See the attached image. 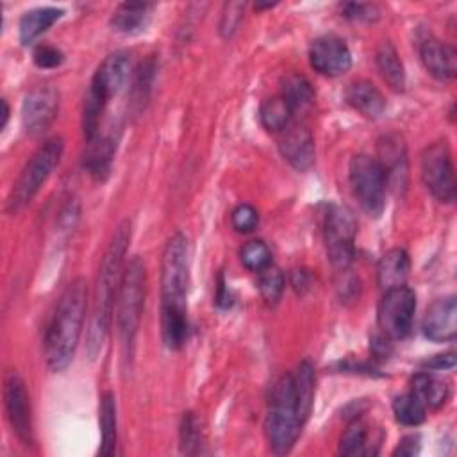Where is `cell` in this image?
Returning a JSON list of instances; mask_svg holds the SVG:
<instances>
[{
    "instance_id": "4316f807",
    "label": "cell",
    "mask_w": 457,
    "mask_h": 457,
    "mask_svg": "<svg viewBox=\"0 0 457 457\" xmlns=\"http://www.w3.org/2000/svg\"><path fill=\"white\" fill-rule=\"evenodd\" d=\"M411 391L423 402L427 409H437L441 407L450 395V387L441 378L430 375V373H418L412 378Z\"/></svg>"
},
{
    "instance_id": "60d3db41",
    "label": "cell",
    "mask_w": 457,
    "mask_h": 457,
    "mask_svg": "<svg viewBox=\"0 0 457 457\" xmlns=\"http://www.w3.org/2000/svg\"><path fill=\"white\" fill-rule=\"evenodd\" d=\"M421 366L427 370H452L455 366V353L445 352V353L434 355V357L423 361Z\"/></svg>"
},
{
    "instance_id": "7402d4cb",
    "label": "cell",
    "mask_w": 457,
    "mask_h": 457,
    "mask_svg": "<svg viewBox=\"0 0 457 457\" xmlns=\"http://www.w3.org/2000/svg\"><path fill=\"white\" fill-rule=\"evenodd\" d=\"M152 9H154V4H148V2L120 4L112 11L111 27L121 34H137L146 27Z\"/></svg>"
},
{
    "instance_id": "d590c367",
    "label": "cell",
    "mask_w": 457,
    "mask_h": 457,
    "mask_svg": "<svg viewBox=\"0 0 457 457\" xmlns=\"http://www.w3.org/2000/svg\"><path fill=\"white\" fill-rule=\"evenodd\" d=\"M245 2H227L221 9V16H220V34L223 37H230L241 25L243 21V14H245Z\"/></svg>"
},
{
    "instance_id": "277c9868",
    "label": "cell",
    "mask_w": 457,
    "mask_h": 457,
    "mask_svg": "<svg viewBox=\"0 0 457 457\" xmlns=\"http://www.w3.org/2000/svg\"><path fill=\"white\" fill-rule=\"evenodd\" d=\"M303 420L298 411L293 373H284L271 389L270 407L264 420V432L270 443V448L282 455L287 453L303 427Z\"/></svg>"
},
{
    "instance_id": "e0dca14e",
    "label": "cell",
    "mask_w": 457,
    "mask_h": 457,
    "mask_svg": "<svg viewBox=\"0 0 457 457\" xmlns=\"http://www.w3.org/2000/svg\"><path fill=\"white\" fill-rule=\"evenodd\" d=\"M378 164L384 170L387 186L395 189L405 187L407 182V150L398 134H386L378 139Z\"/></svg>"
},
{
    "instance_id": "b9f144b4",
    "label": "cell",
    "mask_w": 457,
    "mask_h": 457,
    "mask_svg": "<svg viewBox=\"0 0 457 457\" xmlns=\"http://www.w3.org/2000/svg\"><path fill=\"white\" fill-rule=\"evenodd\" d=\"M371 353L377 359H387L391 353V345H389V337L386 334L382 336H373L371 337V345H370Z\"/></svg>"
},
{
    "instance_id": "1f68e13d",
    "label": "cell",
    "mask_w": 457,
    "mask_h": 457,
    "mask_svg": "<svg viewBox=\"0 0 457 457\" xmlns=\"http://www.w3.org/2000/svg\"><path fill=\"white\" fill-rule=\"evenodd\" d=\"M393 412L396 421L405 427H418L427 418V407L412 391L395 396Z\"/></svg>"
},
{
    "instance_id": "9c48e42d",
    "label": "cell",
    "mask_w": 457,
    "mask_h": 457,
    "mask_svg": "<svg viewBox=\"0 0 457 457\" xmlns=\"http://www.w3.org/2000/svg\"><path fill=\"white\" fill-rule=\"evenodd\" d=\"M421 179L436 200L443 204H452L455 200V171L446 141H436L423 150Z\"/></svg>"
},
{
    "instance_id": "8d00e7d4",
    "label": "cell",
    "mask_w": 457,
    "mask_h": 457,
    "mask_svg": "<svg viewBox=\"0 0 457 457\" xmlns=\"http://www.w3.org/2000/svg\"><path fill=\"white\" fill-rule=\"evenodd\" d=\"M230 223L237 232H252L259 223V212L250 204H239L230 214Z\"/></svg>"
},
{
    "instance_id": "f546056e",
    "label": "cell",
    "mask_w": 457,
    "mask_h": 457,
    "mask_svg": "<svg viewBox=\"0 0 457 457\" xmlns=\"http://www.w3.org/2000/svg\"><path fill=\"white\" fill-rule=\"evenodd\" d=\"M154 77H155V59L148 57L145 62L139 64V68L136 70L134 80H132L129 104H130V111L134 114H139L145 109V105L150 98Z\"/></svg>"
},
{
    "instance_id": "f1b7e54d",
    "label": "cell",
    "mask_w": 457,
    "mask_h": 457,
    "mask_svg": "<svg viewBox=\"0 0 457 457\" xmlns=\"http://www.w3.org/2000/svg\"><path fill=\"white\" fill-rule=\"evenodd\" d=\"M339 453L346 457L377 453L370 443V428L362 420H353L341 436Z\"/></svg>"
},
{
    "instance_id": "ab89813d",
    "label": "cell",
    "mask_w": 457,
    "mask_h": 457,
    "mask_svg": "<svg viewBox=\"0 0 457 457\" xmlns=\"http://www.w3.org/2000/svg\"><path fill=\"white\" fill-rule=\"evenodd\" d=\"M420 436L418 434H411V436H405L398 446L393 450V455H402V457H412V455H418L420 453Z\"/></svg>"
},
{
    "instance_id": "7a4b0ae2",
    "label": "cell",
    "mask_w": 457,
    "mask_h": 457,
    "mask_svg": "<svg viewBox=\"0 0 457 457\" xmlns=\"http://www.w3.org/2000/svg\"><path fill=\"white\" fill-rule=\"evenodd\" d=\"M129 243H130V221L125 220L116 227L98 268L91 321L87 327V341H86V350L89 359H95L100 353L102 345L111 328L112 311L116 303V295H118V287L123 273V261H125Z\"/></svg>"
},
{
    "instance_id": "4fadbf2b",
    "label": "cell",
    "mask_w": 457,
    "mask_h": 457,
    "mask_svg": "<svg viewBox=\"0 0 457 457\" xmlns=\"http://www.w3.org/2000/svg\"><path fill=\"white\" fill-rule=\"evenodd\" d=\"M130 75V59L125 52L109 54L96 68L91 84L89 96L100 100L102 104H109V100L120 93Z\"/></svg>"
},
{
    "instance_id": "52a82bcc",
    "label": "cell",
    "mask_w": 457,
    "mask_h": 457,
    "mask_svg": "<svg viewBox=\"0 0 457 457\" xmlns=\"http://www.w3.org/2000/svg\"><path fill=\"white\" fill-rule=\"evenodd\" d=\"M348 179L361 209L368 216L378 218L386 207L387 189V180L378 161L366 154L353 155L348 166Z\"/></svg>"
},
{
    "instance_id": "8992f818",
    "label": "cell",
    "mask_w": 457,
    "mask_h": 457,
    "mask_svg": "<svg viewBox=\"0 0 457 457\" xmlns=\"http://www.w3.org/2000/svg\"><path fill=\"white\" fill-rule=\"evenodd\" d=\"M64 150V141L59 136L46 139L27 161L16 182L11 187V193L5 202V211L16 214L25 209L32 198L39 193L41 186L52 175L54 168L59 164Z\"/></svg>"
},
{
    "instance_id": "6da1fadb",
    "label": "cell",
    "mask_w": 457,
    "mask_h": 457,
    "mask_svg": "<svg viewBox=\"0 0 457 457\" xmlns=\"http://www.w3.org/2000/svg\"><path fill=\"white\" fill-rule=\"evenodd\" d=\"M187 286L189 245L182 232H175L161 257V336L170 350H180L187 339Z\"/></svg>"
},
{
    "instance_id": "5bb4252c",
    "label": "cell",
    "mask_w": 457,
    "mask_h": 457,
    "mask_svg": "<svg viewBox=\"0 0 457 457\" xmlns=\"http://www.w3.org/2000/svg\"><path fill=\"white\" fill-rule=\"evenodd\" d=\"M311 66L327 77H337L350 70L352 52L348 45L332 34L316 37L309 46Z\"/></svg>"
},
{
    "instance_id": "44dd1931",
    "label": "cell",
    "mask_w": 457,
    "mask_h": 457,
    "mask_svg": "<svg viewBox=\"0 0 457 457\" xmlns=\"http://www.w3.org/2000/svg\"><path fill=\"white\" fill-rule=\"evenodd\" d=\"M411 270L409 253L403 248L387 250L377 266V282L386 291L405 284Z\"/></svg>"
},
{
    "instance_id": "74e56055",
    "label": "cell",
    "mask_w": 457,
    "mask_h": 457,
    "mask_svg": "<svg viewBox=\"0 0 457 457\" xmlns=\"http://www.w3.org/2000/svg\"><path fill=\"white\" fill-rule=\"evenodd\" d=\"M341 16L352 20V21H375L380 16V11L375 4H357V2H348L341 4Z\"/></svg>"
},
{
    "instance_id": "f35d334b",
    "label": "cell",
    "mask_w": 457,
    "mask_h": 457,
    "mask_svg": "<svg viewBox=\"0 0 457 457\" xmlns=\"http://www.w3.org/2000/svg\"><path fill=\"white\" fill-rule=\"evenodd\" d=\"M32 59H34L37 68L52 70V68L61 66V62L64 61V55L59 48H55L52 45H39V46H36V50L32 54Z\"/></svg>"
},
{
    "instance_id": "cb8c5ba5",
    "label": "cell",
    "mask_w": 457,
    "mask_h": 457,
    "mask_svg": "<svg viewBox=\"0 0 457 457\" xmlns=\"http://www.w3.org/2000/svg\"><path fill=\"white\" fill-rule=\"evenodd\" d=\"M377 68L382 75V79L387 82V86L393 91H403L405 87V70L403 62L391 41H384L378 45L375 54Z\"/></svg>"
},
{
    "instance_id": "2e32d148",
    "label": "cell",
    "mask_w": 457,
    "mask_h": 457,
    "mask_svg": "<svg viewBox=\"0 0 457 457\" xmlns=\"http://www.w3.org/2000/svg\"><path fill=\"white\" fill-rule=\"evenodd\" d=\"M423 334L434 343H448L457 334V302L455 296L437 298L430 303L423 318Z\"/></svg>"
},
{
    "instance_id": "603a6c76",
    "label": "cell",
    "mask_w": 457,
    "mask_h": 457,
    "mask_svg": "<svg viewBox=\"0 0 457 457\" xmlns=\"http://www.w3.org/2000/svg\"><path fill=\"white\" fill-rule=\"evenodd\" d=\"M64 14L59 7H36L27 11L20 20V41L23 45L34 43Z\"/></svg>"
},
{
    "instance_id": "3957f363",
    "label": "cell",
    "mask_w": 457,
    "mask_h": 457,
    "mask_svg": "<svg viewBox=\"0 0 457 457\" xmlns=\"http://www.w3.org/2000/svg\"><path fill=\"white\" fill-rule=\"evenodd\" d=\"M87 307V284L71 280L62 291L45 336V359L52 371H62L73 359Z\"/></svg>"
},
{
    "instance_id": "8fae6325",
    "label": "cell",
    "mask_w": 457,
    "mask_h": 457,
    "mask_svg": "<svg viewBox=\"0 0 457 457\" xmlns=\"http://www.w3.org/2000/svg\"><path fill=\"white\" fill-rule=\"evenodd\" d=\"M4 407L7 420L11 423L16 437L25 445H34V428H32V412H30V398L25 387L23 378L11 371L4 380Z\"/></svg>"
},
{
    "instance_id": "30bf717a",
    "label": "cell",
    "mask_w": 457,
    "mask_h": 457,
    "mask_svg": "<svg viewBox=\"0 0 457 457\" xmlns=\"http://www.w3.org/2000/svg\"><path fill=\"white\" fill-rule=\"evenodd\" d=\"M414 311L416 295L409 286L402 284L386 289L377 311L382 334H386L389 339H403L412 328Z\"/></svg>"
},
{
    "instance_id": "5b68a950",
    "label": "cell",
    "mask_w": 457,
    "mask_h": 457,
    "mask_svg": "<svg viewBox=\"0 0 457 457\" xmlns=\"http://www.w3.org/2000/svg\"><path fill=\"white\" fill-rule=\"evenodd\" d=\"M146 293V270L139 257H132L121 273L118 295H116V328L123 357L132 355L134 339L139 328V320L145 305Z\"/></svg>"
},
{
    "instance_id": "ba28073f",
    "label": "cell",
    "mask_w": 457,
    "mask_h": 457,
    "mask_svg": "<svg viewBox=\"0 0 457 457\" xmlns=\"http://www.w3.org/2000/svg\"><path fill=\"white\" fill-rule=\"evenodd\" d=\"M323 236L330 264L337 271L348 270L355 257L357 236V221L352 211L343 205H330L323 220Z\"/></svg>"
},
{
    "instance_id": "484cf974",
    "label": "cell",
    "mask_w": 457,
    "mask_h": 457,
    "mask_svg": "<svg viewBox=\"0 0 457 457\" xmlns=\"http://www.w3.org/2000/svg\"><path fill=\"white\" fill-rule=\"evenodd\" d=\"M280 96L287 102L293 114L295 112H303L314 104L312 84L302 73H289L282 79Z\"/></svg>"
},
{
    "instance_id": "ac0fdd59",
    "label": "cell",
    "mask_w": 457,
    "mask_h": 457,
    "mask_svg": "<svg viewBox=\"0 0 457 457\" xmlns=\"http://www.w3.org/2000/svg\"><path fill=\"white\" fill-rule=\"evenodd\" d=\"M420 59L425 70L439 79L452 80L457 73V52L453 46L439 41L434 36H427L420 41Z\"/></svg>"
},
{
    "instance_id": "d6986e66",
    "label": "cell",
    "mask_w": 457,
    "mask_h": 457,
    "mask_svg": "<svg viewBox=\"0 0 457 457\" xmlns=\"http://www.w3.org/2000/svg\"><path fill=\"white\" fill-rule=\"evenodd\" d=\"M116 154V137L114 134L98 132L95 137L86 141V150L82 155V168L95 179V180H105L111 164Z\"/></svg>"
},
{
    "instance_id": "ffe728a7",
    "label": "cell",
    "mask_w": 457,
    "mask_h": 457,
    "mask_svg": "<svg viewBox=\"0 0 457 457\" xmlns=\"http://www.w3.org/2000/svg\"><path fill=\"white\" fill-rule=\"evenodd\" d=\"M346 102L362 116L375 120L386 111V98L382 91L370 80H355L345 91Z\"/></svg>"
},
{
    "instance_id": "ee69618b",
    "label": "cell",
    "mask_w": 457,
    "mask_h": 457,
    "mask_svg": "<svg viewBox=\"0 0 457 457\" xmlns=\"http://www.w3.org/2000/svg\"><path fill=\"white\" fill-rule=\"evenodd\" d=\"M2 107H4V112H2V129L7 125V120H9V105L5 100H2Z\"/></svg>"
},
{
    "instance_id": "83f0119b",
    "label": "cell",
    "mask_w": 457,
    "mask_h": 457,
    "mask_svg": "<svg viewBox=\"0 0 457 457\" xmlns=\"http://www.w3.org/2000/svg\"><path fill=\"white\" fill-rule=\"evenodd\" d=\"M293 384H295V395H296V403L298 411L303 421H307L311 409H312V400H314V386H316V377H314V368L309 361H302L296 366V371L293 373Z\"/></svg>"
},
{
    "instance_id": "4dcf8cb0",
    "label": "cell",
    "mask_w": 457,
    "mask_h": 457,
    "mask_svg": "<svg viewBox=\"0 0 457 457\" xmlns=\"http://www.w3.org/2000/svg\"><path fill=\"white\" fill-rule=\"evenodd\" d=\"M259 118H261V123L266 130L280 134L284 129H287L291 125L293 111L287 105V102L278 95V96L266 98L261 104Z\"/></svg>"
},
{
    "instance_id": "d4e9b609",
    "label": "cell",
    "mask_w": 457,
    "mask_h": 457,
    "mask_svg": "<svg viewBox=\"0 0 457 457\" xmlns=\"http://www.w3.org/2000/svg\"><path fill=\"white\" fill-rule=\"evenodd\" d=\"M100 421V455H112L116 452V437H118V418H116V398L111 391H105L100 398L98 409Z\"/></svg>"
},
{
    "instance_id": "836d02e7",
    "label": "cell",
    "mask_w": 457,
    "mask_h": 457,
    "mask_svg": "<svg viewBox=\"0 0 457 457\" xmlns=\"http://www.w3.org/2000/svg\"><path fill=\"white\" fill-rule=\"evenodd\" d=\"M239 259L245 268L252 271H261L271 264V250L264 241L252 239L245 243L243 248L239 250Z\"/></svg>"
},
{
    "instance_id": "d6a6232c",
    "label": "cell",
    "mask_w": 457,
    "mask_h": 457,
    "mask_svg": "<svg viewBox=\"0 0 457 457\" xmlns=\"http://www.w3.org/2000/svg\"><path fill=\"white\" fill-rule=\"evenodd\" d=\"M284 286H286V280H284V275L282 271L270 264L266 266L264 270L259 271V278H257V287L261 291V296L268 302V303H277L282 296V291H284Z\"/></svg>"
},
{
    "instance_id": "9a60e30c",
    "label": "cell",
    "mask_w": 457,
    "mask_h": 457,
    "mask_svg": "<svg viewBox=\"0 0 457 457\" xmlns=\"http://www.w3.org/2000/svg\"><path fill=\"white\" fill-rule=\"evenodd\" d=\"M278 150L282 157L298 171H307L314 164V137L305 125L291 123L280 132Z\"/></svg>"
},
{
    "instance_id": "e575fe53",
    "label": "cell",
    "mask_w": 457,
    "mask_h": 457,
    "mask_svg": "<svg viewBox=\"0 0 457 457\" xmlns=\"http://www.w3.org/2000/svg\"><path fill=\"white\" fill-rule=\"evenodd\" d=\"M180 450L184 453H198L202 445V430L196 416L193 412H184L179 427Z\"/></svg>"
},
{
    "instance_id": "7c38bea8",
    "label": "cell",
    "mask_w": 457,
    "mask_h": 457,
    "mask_svg": "<svg viewBox=\"0 0 457 457\" xmlns=\"http://www.w3.org/2000/svg\"><path fill=\"white\" fill-rule=\"evenodd\" d=\"M59 112V91L50 84L32 87L21 104V125L30 136L50 129Z\"/></svg>"
},
{
    "instance_id": "7bdbcfd3",
    "label": "cell",
    "mask_w": 457,
    "mask_h": 457,
    "mask_svg": "<svg viewBox=\"0 0 457 457\" xmlns=\"http://www.w3.org/2000/svg\"><path fill=\"white\" fill-rule=\"evenodd\" d=\"M216 305L221 309H227L232 305V295L227 287V282L223 278V275H218V286H216Z\"/></svg>"
}]
</instances>
